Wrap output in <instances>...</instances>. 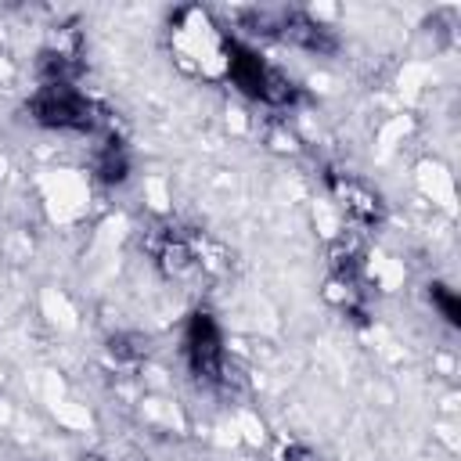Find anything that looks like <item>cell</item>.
<instances>
[{
  "label": "cell",
  "instance_id": "cell-1",
  "mask_svg": "<svg viewBox=\"0 0 461 461\" xmlns=\"http://www.w3.org/2000/svg\"><path fill=\"white\" fill-rule=\"evenodd\" d=\"M220 54H223V68H227L230 83H234L245 97L263 101V104H270V108H288V104H295L299 86L292 83V76L281 72L277 65L263 61L252 47H245L241 40L230 36V40H220Z\"/></svg>",
  "mask_w": 461,
  "mask_h": 461
},
{
  "label": "cell",
  "instance_id": "cell-2",
  "mask_svg": "<svg viewBox=\"0 0 461 461\" xmlns=\"http://www.w3.org/2000/svg\"><path fill=\"white\" fill-rule=\"evenodd\" d=\"M29 115L32 122L61 133H94L101 126V108L76 90L72 83H43L29 97Z\"/></svg>",
  "mask_w": 461,
  "mask_h": 461
},
{
  "label": "cell",
  "instance_id": "cell-3",
  "mask_svg": "<svg viewBox=\"0 0 461 461\" xmlns=\"http://www.w3.org/2000/svg\"><path fill=\"white\" fill-rule=\"evenodd\" d=\"M184 357L187 367L198 382L205 385H220L227 378V353H223V335L220 324L212 321V313H191L187 331H184Z\"/></svg>",
  "mask_w": 461,
  "mask_h": 461
},
{
  "label": "cell",
  "instance_id": "cell-4",
  "mask_svg": "<svg viewBox=\"0 0 461 461\" xmlns=\"http://www.w3.org/2000/svg\"><path fill=\"white\" fill-rule=\"evenodd\" d=\"M270 32L285 36L288 43L303 47V50H313V54H331L339 47L335 32L321 22H313L310 14L303 11H274V22H270Z\"/></svg>",
  "mask_w": 461,
  "mask_h": 461
},
{
  "label": "cell",
  "instance_id": "cell-5",
  "mask_svg": "<svg viewBox=\"0 0 461 461\" xmlns=\"http://www.w3.org/2000/svg\"><path fill=\"white\" fill-rule=\"evenodd\" d=\"M328 187H331V194L339 198V205L357 220V223H364V227H375L378 220H382V198L367 187V184H360V180H353L349 173H339V169H328Z\"/></svg>",
  "mask_w": 461,
  "mask_h": 461
},
{
  "label": "cell",
  "instance_id": "cell-6",
  "mask_svg": "<svg viewBox=\"0 0 461 461\" xmlns=\"http://www.w3.org/2000/svg\"><path fill=\"white\" fill-rule=\"evenodd\" d=\"M148 249H151L155 267H158L162 274H169V277H184V274H191V270L198 267V249H194V241L184 238V234L173 230V227L158 230V234L148 241Z\"/></svg>",
  "mask_w": 461,
  "mask_h": 461
},
{
  "label": "cell",
  "instance_id": "cell-7",
  "mask_svg": "<svg viewBox=\"0 0 461 461\" xmlns=\"http://www.w3.org/2000/svg\"><path fill=\"white\" fill-rule=\"evenodd\" d=\"M97 173H101V180H108V184H122V180H126L130 162H126V151H122V144H119V140H108V144L101 148Z\"/></svg>",
  "mask_w": 461,
  "mask_h": 461
},
{
  "label": "cell",
  "instance_id": "cell-8",
  "mask_svg": "<svg viewBox=\"0 0 461 461\" xmlns=\"http://www.w3.org/2000/svg\"><path fill=\"white\" fill-rule=\"evenodd\" d=\"M429 299H432V306L443 313V321L447 324H461V303H457V295H454V288H447V285H429Z\"/></svg>",
  "mask_w": 461,
  "mask_h": 461
},
{
  "label": "cell",
  "instance_id": "cell-9",
  "mask_svg": "<svg viewBox=\"0 0 461 461\" xmlns=\"http://www.w3.org/2000/svg\"><path fill=\"white\" fill-rule=\"evenodd\" d=\"M112 353L122 357V360H140L148 349H144V342L137 335H119V339H112Z\"/></svg>",
  "mask_w": 461,
  "mask_h": 461
},
{
  "label": "cell",
  "instance_id": "cell-10",
  "mask_svg": "<svg viewBox=\"0 0 461 461\" xmlns=\"http://www.w3.org/2000/svg\"><path fill=\"white\" fill-rule=\"evenodd\" d=\"M267 144H270L274 151H281V155H295V151H299V137H295L292 130H270Z\"/></svg>",
  "mask_w": 461,
  "mask_h": 461
},
{
  "label": "cell",
  "instance_id": "cell-11",
  "mask_svg": "<svg viewBox=\"0 0 461 461\" xmlns=\"http://www.w3.org/2000/svg\"><path fill=\"white\" fill-rule=\"evenodd\" d=\"M285 461H317V457L310 450H303V447L292 443V447H285Z\"/></svg>",
  "mask_w": 461,
  "mask_h": 461
},
{
  "label": "cell",
  "instance_id": "cell-12",
  "mask_svg": "<svg viewBox=\"0 0 461 461\" xmlns=\"http://www.w3.org/2000/svg\"><path fill=\"white\" fill-rule=\"evenodd\" d=\"M79 461H108V457H104V454H97V450H86Z\"/></svg>",
  "mask_w": 461,
  "mask_h": 461
}]
</instances>
